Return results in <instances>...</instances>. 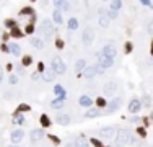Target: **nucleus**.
Returning <instances> with one entry per match:
<instances>
[{
    "instance_id": "nucleus-36",
    "label": "nucleus",
    "mask_w": 153,
    "mask_h": 147,
    "mask_svg": "<svg viewBox=\"0 0 153 147\" xmlns=\"http://www.w3.org/2000/svg\"><path fill=\"white\" fill-rule=\"evenodd\" d=\"M31 61H33V59H31L30 56H25V59H23V64H25V66H30Z\"/></svg>"
},
{
    "instance_id": "nucleus-11",
    "label": "nucleus",
    "mask_w": 153,
    "mask_h": 147,
    "mask_svg": "<svg viewBox=\"0 0 153 147\" xmlns=\"http://www.w3.org/2000/svg\"><path fill=\"white\" fill-rule=\"evenodd\" d=\"M42 136H44V131H42V129H33V131H31V141L33 142H38L39 139H42Z\"/></svg>"
},
{
    "instance_id": "nucleus-30",
    "label": "nucleus",
    "mask_w": 153,
    "mask_h": 147,
    "mask_svg": "<svg viewBox=\"0 0 153 147\" xmlns=\"http://www.w3.org/2000/svg\"><path fill=\"white\" fill-rule=\"evenodd\" d=\"M23 121H25V118H23V116H20V114H16V118L13 119V124H21Z\"/></svg>"
},
{
    "instance_id": "nucleus-38",
    "label": "nucleus",
    "mask_w": 153,
    "mask_h": 147,
    "mask_svg": "<svg viewBox=\"0 0 153 147\" xmlns=\"http://www.w3.org/2000/svg\"><path fill=\"white\" fill-rule=\"evenodd\" d=\"M91 142H93V146H95V147H103V144L98 141V139H91Z\"/></svg>"
},
{
    "instance_id": "nucleus-53",
    "label": "nucleus",
    "mask_w": 153,
    "mask_h": 147,
    "mask_svg": "<svg viewBox=\"0 0 153 147\" xmlns=\"http://www.w3.org/2000/svg\"><path fill=\"white\" fill-rule=\"evenodd\" d=\"M10 147H18V146H10Z\"/></svg>"
},
{
    "instance_id": "nucleus-37",
    "label": "nucleus",
    "mask_w": 153,
    "mask_h": 147,
    "mask_svg": "<svg viewBox=\"0 0 153 147\" xmlns=\"http://www.w3.org/2000/svg\"><path fill=\"white\" fill-rule=\"evenodd\" d=\"M96 105H98V106H106V102H104V98H98Z\"/></svg>"
},
{
    "instance_id": "nucleus-27",
    "label": "nucleus",
    "mask_w": 153,
    "mask_h": 147,
    "mask_svg": "<svg viewBox=\"0 0 153 147\" xmlns=\"http://www.w3.org/2000/svg\"><path fill=\"white\" fill-rule=\"evenodd\" d=\"M52 18H54V21H56V23H62V13H60V10H56V12H54Z\"/></svg>"
},
{
    "instance_id": "nucleus-17",
    "label": "nucleus",
    "mask_w": 153,
    "mask_h": 147,
    "mask_svg": "<svg viewBox=\"0 0 153 147\" xmlns=\"http://www.w3.org/2000/svg\"><path fill=\"white\" fill-rule=\"evenodd\" d=\"M54 93L57 95V98H65V90H64V87H60V85L54 87Z\"/></svg>"
},
{
    "instance_id": "nucleus-39",
    "label": "nucleus",
    "mask_w": 153,
    "mask_h": 147,
    "mask_svg": "<svg viewBox=\"0 0 153 147\" xmlns=\"http://www.w3.org/2000/svg\"><path fill=\"white\" fill-rule=\"evenodd\" d=\"M147 30H148V33H150V35H153V21H150V23H148Z\"/></svg>"
},
{
    "instance_id": "nucleus-24",
    "label": "nucleus",
    "mask_w": 153,
    "mask_h": 147,
    "mask_svg": "<svg viewBox=\"0 0 153 147\" xmlns=\"http://www.w3.org/2000/svg\"><path fill=\"white\" fill-rule=\"evenodd\" d=\"M85 67H87V62L83 61V59H78V61H76V64H75V70H76V72L83 70Z\"/></svg>"
},
{
    "instance_id": "nucleus-42",
    "label": "nucleus",
    "mask_w": 153,
    "mask_h": 147,
    "mask_svg": "<svg viewBox=\"0 0 153 147\" xmlns=\"http://www.w3.org/2000/svg\"><path fill=\"white\" fill-rule=\"evenodd\" d=\"M56 46H57V47H59V49H62V46H64V43H62V41H60V39H57Z\"/></svg>"
},
{
    "instance_id": "nucleus-3",
    "label": "nucleus",
    "mask_w": 153,
    "mask_h": 147,
    "mask_svg": "<svg viewBox=\"0 0 153 147\" xmlns=\"http://www.w3.org/2000/svg\"><path fill=\"white\" fill-rule=\"evenodd\" d=\"M52 70L56 72V74H64V72L67 70L65 64H64V61H62L59 56H56L54 59H52Z\"/></svg>"
},
{
    "instance_id": "nucleus-12",
    "label": "nucleus",
    "mask_w": 153,
    "mask_h": 147,
    "mask_svg": "<svg viewBox=\"0 0 153 147\" xmlns=\"http://www.w3.org/2000/svg\"><path fill=\"white\" fill-rule=\"evenodd\" d=\"M140 108H142L140 100H132V102L129 103V111H130V113H137Z\"/></svg>"
},
{
    "instance_id": "nucleus-6",
    "label": "nucleus",
    "mask_w": 153,
    "mask_h": 147,
    "mask_svg": "<svg viewBox=\"0 0 153 147\" xmlns=\"http://www.w3.org/2000/svg\"><path fill=\"white\" fill-rule=\"evenodd\" d=\"M93 39H95V31H93L91 28H87V30L83 31L82 41L85 44H90V43H93Z\"/></svg>"
},
{
    "instance_id": "nucleus-51",
    "label": "nucleus",
    "mask_w": 153,
    "mask_h": 147,
    "mask_svg": "<svg viewBox=\"0 0 153 147\" xmlns=\"http://www.w3.org/2000/svg\"><path fill=\"white\" fill-rule=\"evenodd\" d=\"M2 77H3V74H2V67H0V82H2Z\"/></svg>"
},
{
    "instance_id": "nucleus-9",
    "label": "nucleus",
    "mask_w": 153,
    "mask_h": 147,
    "mask_svg": "<svg viewBox=\"0 0 153 147\" xmlns=\"http://www.w3.org/2000/svg\"><path fill=\"white\" fill-rule=\"evenodd\" d=\"M121 103H122V100H121V98H116V100H112V102H111V105H107V106H106L107 113L116 111V110H117V108L121 106Z\"/></svg>"
},
{
    "instance_id": "nucleus-10",
    "label": "nucleus",
    "mask_w": 153,
    "mask_h": 147,
    "mask_svg": "<svg viewBox=\"0 0 153 147\" xmlns=\"http://www.w3.org/2000/svg\"><path fill=\"white\" fill-rule=\"evenodd\" d=\"M112 62H114V59H109V57L103 56V54H101V57H99V66H101L103 69H107V67H111Z\"/></svg>"
},
{
    "instance_id": "nucleus-34",
    "label": "nucleus",
    "mask_w": 153,
    "mask_h": 147,
    "mask_svg": "<svg viewBox=\"0 0 153 147\" xmlns=\"http://www.w3.org/2000/svg\"><path fill=\"white\" fill-rule=\"evenodd\" d=\"M20 13H21V15H31V13H33V10H31V8H23Z\"/></svg>"
},
{
    "instance_id": "nucleus-48",
    "label": "nucleus",
    "mask_w": 153,
    "mask_h": 147,
    "mask_svg": "<svg viewBox=\"0 0 153 147\" xmlns=\"http://www.w3.org/2000/svg\"><path fill=\"white\" fill-rule=\"evenodd\" d=\"M143 102H145V105H150V96H145V98H143Z\"/></svg>"
},
{
    "instance_id": "nucleus-4",
    "label": "nucleus",
    "mask_w": 153,
    "mask_h": 147,
    "mask_svg": "<svg viewBox=\"0 0 153 147\" xmlns=\"http://www.w3.org/2000/svg\"><path fill=\"white\" fill-rule=\"evenodd\" d=\"M103 69L101 66L99 67H96V66H90V67H85V72H83V75L85 77H88V79H91V77H95L96 74H103Z\"/></svg>"
},
{
    "instance_id": "nucleus-54",
    "label": "nucleus",
    "mask_w": 153,
    "mask_h": 147,
    "mask_svg": "<svg viewBox=\"0 0 153 147\" xmlns=\"http://www.w3.org/2000/svg\"><path fill=\"white\" fill-rule=\"evenodd\" d=\"M152 116H153V114H152Z\"/></svg>"
},
{
    "instance_id": "nucleus-50",
    "label": "nucleus",
    "mask_w": 153,
    "mask_h": 147,
    "mask_svg": "<svg viewBox=\"0 0 153 147\" xmlns=\"http://www.w3.org/2000/svg\"><path fill=\"white\" fill-rule=\"evenodd\" d=\"M65 147H75V144H72V142H68V144H67Z\"/></svg>"
},
{
    "instance_id": "nucleus-41",
    "label": "nucleus",
    "mask_w": 153,
    "mask_h": 147,
    "mask_svg": "<svg viewBox=\"0 0 153 147\" xmlns=\"http://www.w3.org/2000/svg\"><path fill=\"white\" fill-rule=\"evenodd\" d=\"M28 110H30L28 105H21V106H20V111H28Z\"/></svg>"
},
{
    "instance_id": "nucleus-2",
    "label": "nucleus",
    "mask_w": 153,
    "mask_h": 147,
    "mask_svg": "<svg viewBox=\"0 0 153 147\" xmlns=\"http://www.w3.org/2000/svg\"><path fill=\"white\" fill-rule=\"evenodd\" d=\"M129 139H130V132L127 129H119L116 134V147H122L129 142Z\"/></svg>"
},
{
    "instance_id": "nucleus-47",
    "label": "nucleus",
    "mask_w": 153,
    "mask_h": 147,
    "mask_svg": "<svg viewBox=\"0 0 153 147\" xmlns=\"http://www.w3.org/2000/svg\"><path fill=\"white\" fill-rule=\"evenodd\" d=\"M51 139H52V142H54V144H59V139H57L56 136H51Z\"/></svg>"
},
{
    "instance_id": "nucleus-20",
    "label": "nucleus",
    "mask_w": 153,
    "mask_h": 147,
    "mask_svg": "<svg viewBox=\"0 0 153 147\" xmlns=\"http://www.w3.org/2000/svg\"><path fill=\"white\" fill-rule=\"evenodd\" d=\"M64 102H65V98H56V100L51 103V106L56 108V110H59V108L64 106Z\"/></svg>"
},
{
    "instance_id": "nucleus-32",
    "label": "nucleus",
    "mask_w": 153,
    "mask_h": 147,
    "mask_svg": "<svg viewBox=\"0 0 153 147\" xmlns=\"http://www.w3.org/2000/svg\"><path fill=\"white\" fill-rule=\"evenodd\" d=\"M11 35L16 36V38H20V36H21V31H20V30H16V28H11Z\"/></svg>"
},
{
    "instance_id": "nucleus-5",
    "label": "nucleus",
    "mask_w": 153,
    "mask_h": 147,
    "mask_svg": "<svg viewBox=\"0 0 153 147\" xmlns=\"http://www.w3.org/2000/svg\"><path fill=\"white\" fill-rule=\"evenodd\" d=\"M98 136L103 137V139H111V137L114 136V127H111V126L103 127V129H99V131H98Z\"/></svg>"
},
{
    "instance_id": "nucleus-33",
    "label": "nucleus",
    "mask_w": 153,
    "mask_h": 147,
    "mask_svg": "<svg viewBox=\"0 0 153 147\" xmlns=\"http://www.w3.org/2000/svg\"><path fill=\"white\" fill-rule=\"evenodd\" d=\"M106 15H107V18H116L117 13H116V12H112V10H109V12H106Z\"/></svg>"
},
{
    "instance_id": "nucleus-26",
    "label": "nucleus",
    "mask_w": 153,
    "mask_h": 147,
    "mask_svg": "<svg viewBox=\"0 0 153 147\" xmlns=\"http://www.w3.org/2000/svg\"><path fill=\"white\" fill-rule=\"evenodd\" d=\"M54 5H56L57 8H64V10H67V8H68V2H62V0H56V2H54Z\"/></svg>"
},
{
    "instance_id": "nucleus-28",
    "label": "nucleus",
    "mask_w": 153,
    "mask_h": 147,
    "mask_svg": "<svg viewBox=\"0 0 153 147\" xmlns=\"http://www.w3.org/2000/svg\"><path fill=\"white\" fill-rule=\"evenodd\" d=\"M75 147H88V142L85 141V139H78V141L75 142Z\"/></svg>"
},
{
    "instance_id": "nucleus-29",
    "label": "nucleus",
    "mask_w": 153,
    "mask_h": 147,
    "mask_svg": "<svg viewBox=\"0 0 153 147\" xmlns=\"http://www.w3.org/2000/svg\"><path fill=\"white\" fill-rule=\"evenodd\" d=\"M41 124H42L44 127H47L49 124H51V121H49V118H47L46 114H42V118H41Z\"/></svg>"
},
{
    "instance_id": "nucleus-13",
    "label": "nucleus",
    "mask_w": 153,
    "mask_h": 147,
    "mask_svg": "<svg viewBox=\"0 0 153 147\" xmlns=\"http://www.w3.org/2000/svg\"><path fill=\"white\" fill-rule=\"evenodd\" d=\"M99 25H101L103 28L109 26V18H107V15H106V12L104 10H99Z\"/></svg>"
},
{
    "instance_id": "nucleus-19",
    "label": "nucleus",
    "mask_w": 153,
    "mask_h": 147,
    "mask_svg": "<svg viewBox=\"0 0 153 147\" xmlns=\"http://www.w3.org/2000/svg\"><path fill=\"white\" fill-rule=\"evenodd\" d=\"M31 44L34 46V47H38V49H42L44 47V43H42V39H39V38H31Z\"/></svg>"
},
{
    "instance_id": "nucleus-15",
    "label": "nucleus",
    "mask_w": 153,
    "mask_h": 147,
    "mask_svg": "<svg viewBox=\"0 0 153 147\" xmlns=\"http://www.w3.org/2000/svg\"><path fill=\"white\" fill-rule=\"evenodd\" d=\"M80 105H82V106H85V108H91L93 100H91L88 95H83L82 98H80Z\"/></svg>"
},
{
    "instance_id": "nucleus-43",
    "label": "nucleus",
    "mask_w": 153,
    "mask_h": 147,
    "mask_svg": "<svg viewBox=\"0 0 153 147\" xmlns=\"http://www.w3.org/2000/svg\"><path fill=\"white\" fill-rule=\"evenodd\" d=\"M138 134H140V136H145L147 132H145V129H143V127H138Z\"/></svg>"
},
{
    "instance_id": "nucleus-52",
    "label": "nucleus",
    "mask_w": 153,
    "mask_h": 147,
    "mask_svg": "<svg viewBox=\"0 0 153 147\" xmlns=\"http://www.w3.org/2000/svg\"><path fill=\"white\" fill-rule=\"evenodd\" d=\"M152 56H153V43H152Z\"/></svg>"
},
{
    "instance_id": "nucleus-45",
    "label": "nucleus",
    "mask_w": 153,
    "mask_h": 147,
    "mask_svg": "<svg viewBox=\"0 0 153 147\" xmlns=\"http://www.w3.org/2000/svg\"><path fill=\"white\" fill-rule=\"evenodd\" d=\"M142 5H147V7H153L152 3H150V2H148V0H143V2H142Z\"/></svg>"
},
{
    "instance_id": "nucleus-46",
    "label": "nucleus",
    "mask_w": 153,
    "mask_h": 147,
    "mask_svg": "<svg viewBox=\"0 0 153 147\" xmlns=\"http://www.w3.org/2000/svg\"><path fill=\"white\" fill-rule=\"evenodd\" d=\"M33 31H34V28H33V26H28V28H26V33H33Z\"/></svg>"
},
{
    "instance_id": "nucleus-22",
    "label": "nucleus",
    "mask_w": 153,
    "mask_h": 147,
    "mask_svg": "<svg viewBox=\"0 0 153 147\" xmlns=\"http://www.w3.org/2000/svg\"><path fill=\"white\" fill-rule=\"evenodd\" d=\"M99 114H101V111H99V110H93V108H90L85 116H87V118H98Z\"/></svg>"
},
{
    "instance_id": "nucleus-23",
    "label": "nucleus",
    "mask_w": 153,
    "mask_h": 147,
    "mask_svg": "<svg viewBox=\"0 0 153 147\" xmlns=\"http://www.w3.org/2000/svg\"><path fill=\"white\" fill-rule=\"evenodd\" d=\"M109 5H111V10L112 12H116V13H117V10L122 7V2H121V0H114V2H111V3H109Z\"/></svg>"
},
{
    "instance_id": "nucleus-40",
    "label": "nucleus",
    "mask_w": 153,
    "mask_h": 147,
    "mask_svg": "<svg viewBox=\"0 0 153 147\" xmlns=\"http://www.w3.org/2000/svg\"><path fill=\"white\" fill-rule=\"evenodd\" d=\"M130 51H132V44L127 43V44H125V52H130Z\"/></svg>"
},
{
    "instance_id": "nucleus-35",
    "label": "nucleus",
    "mask_w": 153,
    "mask_h": 147,
    "mask_svg": "<svg viewBox=\"0 0 153 147\" xmlns=\"http://www.w3.org/2000/svg\"><path fill=\"white\" fill-rule=\"evenodd\" d=\"M5 25H7V28H15V21H13V20H7Z\"/></svg>"
},
{
    "instance_id": "nucleus-14",
    "label": "nucleus",
    "mask_w": 153,
    "mask_h": 147,
    "mask_svg": "<svg viewBox=\"0 0 153 147\" xmlns=\"http://www.w3.org/2000/svg\"><path fill=\"white\" fill-rule=\"evenodd\" d=\"M10 139H11V142H21V139H23V131L21 129H16V131H13L11 132V136H10Z\"/></svg>"
},
{
    "instance_id": "nucleus-18",
    "label": "nucleus",
    "mask_w": 153,
    "mask_h": 147,
    "mask_svg": "<svg viewBox=\"0 0 153 147\" xmlns=\"http://www.w3.org/2000/svg\"><path fill=\"white\" fill-rule=\"evenodd\" d=\"M57 123L65 126V124L70 123V116H68V114H59V116H57Z\"/></svg>"
},
{
    "instance_id": "nucleus-31",
    "label": "nucleus",
    "mask_w": 153,
    "mask_h": 147,
    "mask_svg": "<svg viewBox=\"0 0 153 147\" xmlns=\"http://www.w3.org/2000/svg\"><path fill=\"white\" fill-rule=\"evenodd\" d=\"M16 82H18V77H16V75H10V77H8V83L15 85Z\"/></svg>"
},
{
    "instance_id": "nucleus-16",
    "label": "nucleus",
    "mask_w": 153,
    "mask_h": 147,
    "mask_svg": "<svg viewBox=\"0 0 153 147\" xmlns=\"http://www.w3.org/2000/svg\"><path fill=\"white\" fill-rule=\"evenodd\" d=\"M8 51L13 54V56H20L21 54V49H20V46L18 44H15V43H11L10 46H8Z\"/></svg>"
},
{
    "instance_id": "nucleus-21",
    "label": "nucleus",
    "mask_w": 153,
    "mask_h": 147,
    "mask_svg": "<svg viewBox=\"0 0 153 147\" xmlns=\"http://www.w3.org/2000/svg\"><path fill=\"white\" fill-rule=\"evenodd\" d=\"M54 75H56V72L52 70V69H47V70H44V75L42 77H44V80L46 82H51L52 79H54Z\"/></svg>"
},
{
    "instance_id": "nucleus-25",
    "label": "nucleus",
    "mask_w": 153,
    "mask_h": 147,
    "mask_svg": "<svg viewBox=\"0 0 153 147\" xmlns=\"http://www.w3.org/2000/svg\"><path fill=\"white\" fill-rule=\"evenodd\" d=\"M67 26H68V30H76V28H78V20H76V18H70Z\"/></svg>"
},
{
    "instance_id": "nucleus-7",
    "label": "nucleus",
    "mask_w": 153,
    "mask_h": 147,
    "mask_svg": "<svg viewBox=\"0 0 153 147\" xmlns=\"http://www.w3.org/2000/svg\"><path fill=\"white\" fill-rule=\"evenodd\" d=\"M103 56L109 57V59H114V57H116V47L112 44H106L103 47Z\"/></svg>"
},
{
    "instance_id": "nucleus-8",
    "label": "nucleus",
    "mask_w": 153,
    "mask_h": 147,
    "mask_svg": "<svg viewBox=\"0 0 153 147\" xmlns=\"http://www.w3.org/2000/svg\"><path fill=\"white\" fill-rule=\"evenodd\" d=\"M116 90H117L116 82H109V83L104 85V95H107V96H112L114 93H116Z\"/></svg>"
},
{
    "instance_id": "nucleus-44",
    "label": "nucleus",
    "mask_w": 153,
    "mask_h": 147,
    "mask_svg": "<svg viewBox=\"0 0 153 147\" xmlns=\"http://www.w3.org/2000/svg\"><path fill=\"white\" fill-rule=\"evenodd\" d=\"M31 79H33V80H38V79H39V74H38V72H34V74H33V77H31Z\"/></svg>"
},
{
    "instance_id": "nucleus-49",
    "label": "nucleus",
    "mask_w": 153,
    "mask_h": 147,
    "mask_svg": "<svg viewBox=\"0 0 153 147\" xmlns=\"http://www.w3.org/2000/svg\"><path fill=\"white\" fill-rule=\"evenodd\" d=\"M2 51H3V52H8V46H5V44H2Z\"/></svg>"
},
{
    "instance_id": "nucleus-1",
    "label": "nucleus",
    "mask_w": 153,
    "mask_h": 147,
    "mask_svg": "<svg viewBox=\"0 0 153 147\" xmlns=\"http://www.w3.org/2000/svg\"><path fill=\"white\" fill-rule=\"evenodd\" d=\"M38 33L42 36V38H46V39H51L52 33H54V30H52V25L49 20H44L41 23V26H39V30H38Z\"/></svg>"
}]
</instances>
